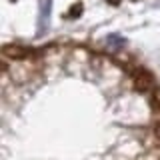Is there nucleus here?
Listing matches in <instances>:
<instances>
[{
    "label": "nucleus",
    "mask_w": 160,
    "mask_h": 160,
    "mask_svg": "<svg viewBox=\"0 0 160 160\" xmlns=\"http://www.w3.org/2000/svg\"><path fill=\"white\" fill-rule=\"evenodd\" d=\"M78 12H82V4H80V2H78V4H74V6L68 10V16H70V18H76V14H78Z\"/></svg>",
    "instance_id": "4"
},
{
    "label": "nucleus",
    "mask_w": 160,
    "mask_h": 160,
    "mask_svg": "<svg viewBox=\"0 0 160 160\" xmlns=\"http://www.w3.org/2000/svg\"><path fill=\"white\" fill-rule=\"evenodd\" d=\"M108 2H110V4H118L120 0H108Z\"/></svg>",
    "instance_id": "6"
},
{
    "label": "nucleus",
    "mask_w": 160,
    "mask_h": 160,
    "mask_svg": "<svg viewBox=\"0 0 160 160\" xmlns=\"http://www.w3.org/2000/svg\"><path fill=\"white\" fill-rule=\"evenodd\" d=\"M134 84H136V88L138 90H142V92H148V90H154V78H152V74L148 72V70H144V68H138V70H134Z\"/></svg>",
    "instance_id": "1"
},
{
    "label": "nucleus",
    "mask_w": 160,
    "mask_h": 160,
    "mask_svg": "<svg viewBox=\"0 0 160 160\" xmlns=\"http://www.w3.org/2000/svg\"><path fill=\"white\" fill-rule=\"evenodd\" d=\"M150 106H152L156 112H160V88L152 90V96H150Z\"/></svg>",
    "instance_id": "3"
},
{
    "label": "nucleus",
    "mask_w": 160,
    "mask_h": 160,
    "mask_svg": "<svg viewBox=\"0 0 160 160\" xmlns=\"http://www.w3.org/2000/svg\"><path fill=\"white\" fill-rule=\"evenodd\" d=\"M156 136H158V138H160V122H158V124H156Z\"/></svg>",
    "instance_id": "5"
},
{
    "label": "nucleus",
    "mask_w": 160,
    "mask_h": 160,
    "mask_svg": "<svg viewBox=\"0 0 160 160\" xmlns=\"http://www.w3.org/2000/svg\"><path fill=\"white\" fill-rule=\"evenodd\" d=\"M4 54L6 56H12V58H24L30 54V50H24L22 46H6L4 48Z\"/></svg>",
    "instance_id": "2"
}]
</instances>
